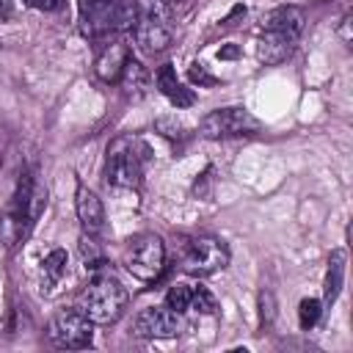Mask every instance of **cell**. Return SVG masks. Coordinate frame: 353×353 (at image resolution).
Here are the masks:
<instances>
[{
  "label": "cell",
  "mask_w": 353,
  "mask_h": 353,
  "mask_svg": "<svg viewBox=\"0 0 353 353\" xmlns=\"http://www.w3.org/2000/svg\"><path fill=\"white\" fill-rule=\"evenodd\" d=\"M154 80H157V88L163 91V97H165L174 108H190V105H193V94L179 83V77H176V72H174V63H163V66L157 69Z\"/></svg>",
  "instance_id": "4fadbf2b"
},
{
  "label": "cell",
  "mask_w": 353,
  "mask_h": 353,
  "mask_svg": "<svg viewBox=\"0 0 353 353\" xmlns=\"http://www.w3.org/2000/svg\"><path fill=\"white\" fill-rule=\"evenodd\" d=\"M165 3H168V6H176V3H182V0H165Z\"/></svg>",
  "instance_id": "484cf974"
},
{
  "label": "cell",
  "mask_w": 353,
  "mask_h": 353,
  "mask_svg": "<svg viewBox=\"0 0 353 353\" xmlns=\"http://www.w3.org/2000/svg\"><path fill=\"white\" fill-rule=\"evenodd\" d=\"M130 33L135 39V47L146 55H157L171 44V28L160 6H138L135 25Z\"/></svg>",
  "instance_id": "52a82bcc"
},
{
  "label": "cell",
  "mask_w": 353,
  "mask_h": 353,
  "mask_svg": "<svg viewBox=\"0 0 353 353\" xmlns=\"http://www.w3.org/2000/svg\"><path fill=\"white\" fill-rule=\"evenodd\" d=\"M215 309H218V301H215V295H212L207 287H193L190 312H199V314H215Z\"/></svg>",
  "instance_id": "d6986e66"
},
{
  "label": "cell",
  "mask_w": 353,
  "mask_h": 353,
  "mask_svg": "<svg viewBox=\"0 0 353 353\" xmlns=\"http://www.w3.org/2000/svg\"><path fill=\"white\" fill-rule=\"evenodd\" d=\"M182 331V314L168 306H146L132 320V334L141 339H171Z\"/></svg>",
  "instance_id": "9c48e42d"
},
{
  "label": "cell",
  "mask_w": 353,
  "mask_h": 353,
  "mask_svg": "<svg viewBox=\"0 0 353 353\" xmlns=\"http://www.w3.org/2000/svg\"><path fill=\"white\" fill-rule=\"evenodd\" d=\"M0 168H3V154H0Z\"/></svg>",
  "instance_id": "4316f807"
},
{
  "label": "cell",
  "mask_w": 353,
  "mask_h": 353,
  "mask_svg": "<svg viewBox=\"0 0 353 353\" xmlns=\"http://www.w3.org/2000/svg\"><path fill=\"white\" fill-rule=\"evenodd\" d=\"M190 80H193V83H199V85H210V83H215V80L204 72V66H201V63H193V66H190Z\"/></svg>",
  "instance_id": "603a6c76"
},
{
  "label": "cell",
  "mask_w": 353,
  "mask_h": 353,
  "mask_svg": "<svg viewBox=\"0 0 353 353\" xmlns=\"http://www.w3.org/2000/svg\"><path fill=\"white\" fill-rule=\"evenodd\" d=\"M74 210H77V221H80L83 232H88V234H99L102 232V226H105L102 199L91 188H85L83 182L74 190Z\"/></svg>",
  "instance_id": "8fae6325"
},
{
  "label": "cell",
  "mask_w": 353,
  "mask_h": 353,
  "mask_svg": "<svg viewBox=\"0 0 353 353\" xmlns=\"http://www.w3.org/2000/svg\"><path fill=\"white\" fill-rule=\"evenodd\" d=\"M350 19H353V17H350V11H347V14L339 19V28H336V33H339V39H342L345 44L353 41V36H350Z\"/></svg>",
  "instance_id": "cb8c5ba5"
},
{
  "label": "cell",
  "mask_w": 353,
  "mask_h": 353,
  "mask_svg": "<svg viewBox=\"0 0 353 353\" xmlns=\"http://www.w3.org/2000/svg\"><path fill=\"white\" fill-rule=\"evenodd\" d=\"M47 336L61 350H83L94 339V323L74 306V309H58L47 325Z\"/></svg>",
  "instance_id": "5b68a950"
},
{
  "label": "cell",
  "mask_w": 353,
  "mask_h": 353,
  "mask_svg": "<svg viewBox=\"0 0 353 353\" xmlns=\"http://www.w3.org/2000/svg\"><path fill=\"white\" fill-rule=\"evenodd\" d=\"M14 14V8H11V0H0V19H8Z\"/></svg>",
  "instance_id": "d4e9b609"
},
{
  "label": "cell",
  "mask_w": 353,
  "mask_h": 353,
  "mask_svg": "<svg viewBox=\"0 0 353 353\" xmlns=\"http://www.w3.org/2000/svg\"><path fill=\"white\" fill-rule=\"evenodd\" d=\"M80 259H83V265L91 268V270H97V268L105 265V251H102L97 234H88V232L80 234Z\"/></svg>",
  "instance_id": "e0dca14e"
},
{
  "label": "cell",
  "mask_w": 353,
  "mask_h": 353,
  "mask_svg": "<svg viewBox=\"0 0 353 353\" xmlns=\"http://www.w3.org/2000/svg\"><path fill=\"white\" fill-rule=\"evenodd\" d=\"M342 276H345V251H334L328 259V273H325V303L336 301L342 290Z\"/></svg>",
  "instance_id": "2e32d148"
},
{
  "label": "cell",
  "mask_w": 353,
  "mask_h": 353,
  "mask_svg": "<svg viewBox=\"0 0 353 353\" xmlns=\"http://www.w3.org/2000/svg\"><path fill=\"white\" fill-rule=\"evenodd\" d=\"M157 132L160 135H165V138H182V132H185V127H182V121H176V116H163V119H157Z\"/></svg>",
  "instance_id": "44dd1931"
},
{
  "label": "cell",
  "mask_w": 353,
  "mask_h": 353,
  "mask_svg": "<svg viewBox=\"0 0 353 353\" xmlns=\"http://www.w3.org/2000/svg\"><path fill=\"white\" fill-rule=\"evenodd\" d=\"M256 130H259V121H256L245 108H237V105L210 110V113L201 119V124H199L201 138H210V141L240 138V135H251V132H256Z\"/></svg>",
  "instance_id": "8992f818"
},
{
  "label": "cell",
  "mask_w": 353,
  "mask_h": 353,
  "mask_svg": "<svg viewBox=\"0 0 353 353\" xmlns=\"http://www.w3.org/2000/svg\"><path fill=\"white\" fill-rule=\"evenodd\" d=\"M130 61V44L124 39H113L110 44H105L99 52H97V61H94V72L102 83H116L124 63Z\"/></svg>",
  "instance_id": "7c38bea8"
},
{
  "label": "cell",
  "mask_w": 353,
  "mask_h": 353,
  "mask_svg": "<svg viewBox=\"0 0 353 353\" xmlns=\"http://www.w3.org/2000/svg\"><path fill=\"white\" fill-rule=\"evenodd\" d=\"M121 265L141 284H154L165 270V243H163V237L154 234V232L135 234L132 240H127V248L121 254Z\"/></svg>",
  "instance_id": "3957f363"
},
{
  "label": "cell",
  "mask_w": 353,
  "mask_h": 353,
  "mask_svg": "<svg viewBox=\"0 0 353 353\" xmlns=\"http://www.w3.org/2000/svg\"><path fill=\"white\" fill-rule=\"evenodd\" d=\"M229 259H232L229 245L215 234L188 237L185 245H182V254H179L182 270L190 273V276H212V273L223 270L229 265Z\"/></svg>",
  "instance_id": "277c9868"
},
{
  "label": "cell",
  "mask_w": 353,
  "mask_h": 353,
  "mask_svg": "<svg viewBox=\"0 0 353 353\" xmlns=\"http://www.w3.org/2000/svg\"><path fill=\"white\" fill-rule=\"evenodd\" d=\"M77 11L83 33L99 39L113 30H132L138 6L127 0H77Z\"/></svg>",
  "instance_id": "7a4b0ae2"
},
{
  "label": "cell",
  "mask_w": 353,
  "mask_h": 353,
  "mask_svg": "<svg viewBox=\"0 0 353 353\" xmlns=\"http://www.w3.org/2000/svg\"><path fill=\"white\" fill-rule=\"evenodd\" d=\"M320 301H314V298H306V301H301V309H298V323H301V328H312L314 323H317V317H320Z\"/></svg>",
  "instance_id": "ffe728a7"
},
{
  "label": "cell",
  "mask_w": 353,
  "mask_h": 353,
  "mask_svg": "<svg viewBox=\"0 0 353 353\" xmlns=\"http://www.w3.org/2000/svg\"><path fill=\"white\" fill-rule=\"evenodd\" d=\"M190 298H193V287L190 284H174L168 292H165V306L185 314L190 312Z\"/></svg>",
  "instance_id": "ac0fdd59"
},
{
  "label": "cell",
  "mask_w": 353,
  "mask_h": 353,
  "mask_svg": "<svg viewBox=\"0 0 353 353\" xmlns=\"http://www.w3.org/2000/svg\"><path fill=\"white\" fill-rule=\"evenodd\" d=\"M127 301H130L127 287H124L119 279H113V276H108V273H97V276L83 287V292H80V298H77V309H80L94 325H110V323H116V320L124 314Z\"/></svg>",
  "instance_id": "6da1fadb"
},
{
  "label": "cell",
  "mask_w": 353,
  "mask_h": 353,
  "mask_svg": "<svg viewBox=\"0 0 353 353\" xmlns=\"http://www.w3.org/2000/svg\"><path fill=\"white\" fill-rule=\"evenodd\" d=\"M116 83L121 85V94L127 99H141L146 94V85H149V72H146V66L141 61H132L130 58L124 63V69H121V74H119Z\"/></svg>",
  "instance_id": "5bb4252c"
},
{
  "label": "cell",
  "mask_w": 353,
  "mask_h": 353,
  "mask_svg": "<svg viewBox=\"0 0 353 353\" xmlns=\"http://www.w3.org/2000/svg\"><path fill=\"white\" fill-rule=\"evenodd\" d=\"M66 265H69V256L63 248H52L41 259V292H52L61 284V279L66 276Z\"/></svg>",
  "instance_id": "9a60e30c"
},
{
  "label": "cell",
  "mask_w": 353,
  "mask_h": 353,
  "mask_svg": "<svg viewBox=\"0 0 353 353\" xmlns=\"http://www.w3.org/2000/svg\"><path fill=\"white\" fill-rule=\"evenodd\" d=\"M22 3L36 8V11H44V14H55L63 8V0H22Z\"/></svg>",
  "instance_id": "7402d4cb"
},
{
  "label": "cell",
  "mask_w": 353,
  "mask_h": 353,
  "mask_svg": "<svg viewBox=\"0 0 353 353\" xmlns=\"http://www.w3.org/2000/svg\"><path fill=\"white\" fill-rule=\"evenodd\" d=\"M298 36L295 30H281V28H262L259 30V39H256V58L259 63H281L298 44Z\"/></svg>",
  "instance_id": "30bf717a"
},
{
  "label": "cell",
  "mask_w": 353,
  "mask_h": 353,
  "mask_svg": "<svg viewBox=\"0 0 353 353\" xmlns=\"http://www.w3.org/2000/svg\"><path fill=\"white\" fill-rule=\"evenodd\" d=\"M143 176V165H141V154L132 149V143L127 138L116 141L108 149V163H105V179L113 188L121 190H132L141 185Z\"/></svg>",
  "instance_id": "ba28073f"
}]
</instances>
